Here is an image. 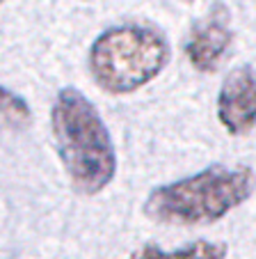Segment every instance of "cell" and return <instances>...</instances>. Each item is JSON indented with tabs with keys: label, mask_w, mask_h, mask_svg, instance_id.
Segmentation results:
<instances>
[{
	"label": "cell",
	"mask_w": 256,
	"mask_h": 259,
	"mask_svg": "<svg viewBox=\"0 0 256 259\" xmlns=\"http://www.w3.org/2000/svg\"><path fill=\"white\" fill-rule=\"evenodd\" d=\"M251 193L254 172L249 167L213 165L151 191L144 213L163 225H206L224 218Z\"/></svg>",
	"instance_id": "7a4b0ae2"
},
{
	"label": "cell",
	"mask_w": 256,
	"mask_h": 259,
	"mask_svg": "<svg viewBox=\"0 0 256 259\" xmlns=\"http://www.w3.org/2000/svg\"><path fill=\"white\" fill-rule=\"evenodd\" d=\"M254 67L242 64L224 78L218 94V117L229 133L245 136L254 131Z\"/></svg>",
	"instance_id": "5b68a950"
},
{
	"label": "cell",
	"mask_w": 256,
	"mask_h": 259,
	"mask_svg": "<svg viewBox=\"0 0 256 259\" xmlns=\"http://www.w3.org/2000/svg\"><path fill=\"white\" fill-rule=\"evenodd\" d=\"M224 254H227V245L220 241H197L172 252L156 245H146L128 259H224Z\"/></svg>",
	"instance_id": "8992f818"
},
{
	"label": "cell",
	"mask_w": 256,
	"mask_h": 259,
	"mask_svg": "<svg viewBox=\"0 0 256 259\" xmlns=\"http://www.w3.org/2000/svg\"><path fill=\"white\" fill-rule=\"evenodd\" d=\"M53 140L71 184L96 195L115 179L117 152L101 113L80 90L64 88L50 108Z\"/></svg>",
	"instance_id": "6da1fadb"
},
{
	"label": "cell",
	"mask_w": 256,
	"mask_h": 259,
	"mask_svg": "<svg viewBox=\"0 0 256 259\" xmlns=\"http://www.w3.org/2000/svg\"><path fill=\"white\" fill-rule=\"evenodd\" d=\"M169 44L153 25L126 23L94 39L87 64L94 80L110 94H131L160 76L169 62Z\"/></svg>",
	"instance_id": "3957f363"
},
{
	"label": "cell",
	"mask_w": 256,
	"mask_h": 259,
	"mask_svg": "<svg viewBox=\"0 0 256 259\" xmlns=\"http://www.w3.org/2000/svg\"><path fill=\"white\" fill-rule=\"evenodd\" d=\"M30 122H32V110L28 101L0 85V133L23 131Z\"/></svg>",
	"instance_id": "52a82bcc"
},
{
	"label": "cell",
	"mask_w": 256,
	"mask_h": 259,
	"mask_svg": "<svg viewBox=\"0 0 256 259\" xmlns=\"http://www.w3.org/2000/svg\"><path fill=\"white\" fill-rule=\"evenodd\" d=\"M233 32L229 25V10L222 3L208 10L201 21H197L185 41V58L192 69L201 73H211L220 67L222 58L231 49Z\"/></svg>",
	"instance_id": "277c9868"
},
{
	"label": "cell",
	"mask_w": 256,
	"mask_h": 259,
	"mask_svg": "<svg viewBox=\"0 0 256 259\" xmlns=\"http://www.w3.org/2000/svg\"><path fill=\"white\" fill-rule=\"evenodd\" d=\"M3 3H5V0H0V5H3Z\"/></svg>",
	"instance_id": "ba28073f"
}]
</instances>
